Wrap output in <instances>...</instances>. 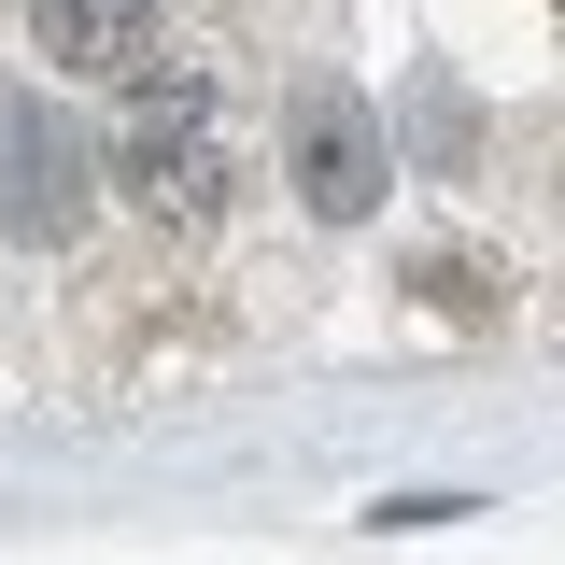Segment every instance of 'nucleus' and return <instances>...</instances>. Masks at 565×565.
<instances>
[{"label": "nucleus", "instance_id": "nucleus-1", "mask_svg": "<svg viewBox=\"0 0 565 565\" xmlns=\"http://www.w3.org/2000/svg\"><path fill=\"white\" fill-rule=\"evenodd\" d=\"M226 156H241V128H226V85H212V71H128L114 184H128L156 226H199V212L226 199Z\"/></svg>", "mask_w": 565, "mask_h": 565}, {"label": "nucleus", "instance_id": "nucleus-2", "mask_svg": "<svg viewBox=\"0 0 565 565\" xmlns=\"http://www.w3.org/2000/svg\"><path fill=\"white\" fill-rule=\"evenodd\" d=\"M85 199H99V141L71 128L43 85L0 99V226H14V241H71Z\"/></svg>", "mask_w": 565, "mask_h": 565}, {"label": "nucleus", "instance_id": "nucleus-3", "mask_svg": "<svg viewBox=\"0 0 565 565\" xmlns=\"http://www.w3.org/2000/svg\"><path fill=\"white\" fill-rule=\"evenodd\" d=\"M29 57H57V85H128L156 71V0H29Z\"/></svg>", "mask_w": 565, "mask_h": 565}, {"label": "nucleus", "instance_id": "nucleus-4", "mask_svg": "<svg viewBox=\"0 0 565 565\" xmlns=\"http://www.w3.org/2000/svg\"><path fill=\"white\" fill-rule=\"evenodd\" d=\"M297 199L340 212V226L382 199V141H367V114H353V99H311V114H297Z\"/></svg>", "mask_w": 565, "mask_h": 565}]
</instances>
